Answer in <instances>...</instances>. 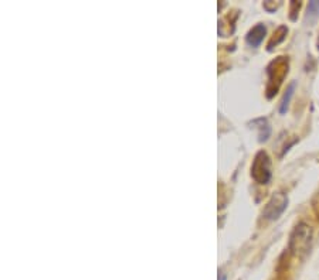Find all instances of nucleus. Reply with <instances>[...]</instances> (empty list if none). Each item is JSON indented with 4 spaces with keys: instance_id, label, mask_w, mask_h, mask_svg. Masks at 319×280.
I'll return each mask as SVG.
<instances>
[{
    "instance_id": "obj_2",
    "label": "nucleus",
    "mask_w": 319,
    "mask_h": 280,
    "mask_svg": "<svg viewBox=\"0 0 319 280\" xmlns=\"http://www.w3.org/2000/svg\"><path fill=\"white\" fill-rule=\"evenodd\" d=\"M251 176L260 184H267L271 179V162L265 152H260L255 156L251 167Z\"/></svg>"
},
{
    "instance_id": "obj_6",
    "label": "nucleus",
    "mask_w": 319,
    "mask_h": 280,
    "mask_svg": "<svg viewBox=\"0 0 319 280\" xmlns=\"http://www.w3.org/2000/svg\"><path fill=\"white\" fill-rule=\"evenodd\" d=\"M308 13H309V15H313V16L319 15V2H312V3H309Z\"/></svg>"
},
{
    "instance_id": "obj_5",
    "label": "nucleus",
    "mask_w": 319,
    "mask_h": 280,
    "mask_svg": "<svg viewBox=\"0 0 319 280\" xmlns=\"http://www.w3.org/2000/svg\"><path fill=\"white\" fill-rule=\"evenodd\" d=\"M294 88H295L294 84L289 85V88L287 89V93L284 95V98H282V101H281V108H279V112H281V113H285L288 103H289V99H291V96H292V93H294Z\"/></svg>"
},
{
    "instance_id": "obj_3",
    "label": "nucleus",
    "mask_w": 319,
    "mask_h": 280,
    "mask_svg": "<svg viewBox=\"0 0 319 280\" xmlns=\"http://www.w3.org/2000/svg\"><path fill=\"white\" fill-rule=\"evenodd\" d=\"M287 204H288V198L285 197L284 194H274L272 195V198L268 201L267 204V207H265V210H264L263 215L267 219H277V218L285 211L287 208Z\"/></svg>"
},
{
    "instance_id": "obj_4",
    "label": "nucleus",
    "mask_w": 319,
    "mask_h": 280,
    "mask_svg": "<svg viewBox=\"0 0 319 280\" xmlns=\"http://www.w3.org/2000/svg\"><path fill=\"white\" fill-rule=\"evenodd\" d=\"M265 26L264 24H257L254 29L248 31L247 43L251 47H258L263 43L264 36H265Z\"/></svg>"
},
{
    "instance_id": "obj_7",
    "label": "nucleus",
    "mask_w": 319,
    "mask_h": 280,
    "mask_svg": "<svg viewBox=\"0 0 319 280\" xmlns=\"http://www.w3.org/2000/svg\"><path fill=\"white\" fill-rule=\"evenodd\" d=\"M219 280H226V277H224L223 274H220V276H219Z\"/></svg>"
},
{
    "instance_id": "obj_1",
    "label": "nucleus",
    "mask_w": 319,
    "mask_h": 280,
    "mask_svg": "<svg viewBox=\"0 0 319 280\" xmlns=\"http://www.w3.org/2000/svg\"><path fill=\"white\" fill-rule=\"evenodd\" d=\"M312 231L306 224H299L294 229V232L291 235V241H289V249L292 250L294 255H301L306 253L309 245H311Z\"/></svg>"
}]
</instances>
